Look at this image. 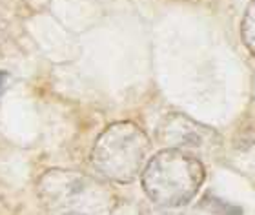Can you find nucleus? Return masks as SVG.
<instances>
[{
    "label": "nucleus",
    "mask_w": 255,
    "mask_h": 215,
    "mask_svg": "<svg viewBox=\"0 0 255 215\" xmlns=\"http://www.w3.org/2000/svg\"><path fill=\"white\" fill-rule=\"evenodd\" d=\"M9 37V22H7V16L2 9H0V51L4 48L5 40Z\"/></svg>",
    "instance_id": "nucleus-7"
},
{
    "label": "nucleus",
    "mask_w": 255,
    "mask_h": 215,
    "mask_svg": "<svg viewBox=\"0 0 255 215\" xmlns=\"http://www.w3.org/2000/svg\"><path fill=\"white\" fill-rule=\"evenodd\" d=\"M241 38L248 53L255 59V0H250L241 22Z\"/></svg>",
    "instance_id": "nucleus-5"
},
{
    "label": "nucleus",
    "mask_w": 255,
    "mask_h": 215,
    "mask_svg": "<svg viewBox=\"0 0 255 215\" xmlns=\"http://www.w3.org/2000/svg\"><path fill=\"white\" fill-rule=\"evenodd\" d=\"M5 81H7V73H5V71H0V93H2V90H4Z\"/></svg>",
    "instance_id": "nucleus-8"
},
{
    "label": "nucleus",
    "mask_w": 255,
    "mask_h": 215,
    "mask_svg": "<svg viewBox=\"0 0 255 215\" xmlns=\"http://www.w3.org/2000/svg\"><path fill=\"white\" fill-rule=\"evenodd\" d=\"M151 151V140L138 124L119 120L97 137L91 150V164L106 181L131 183L142 173Z\"/></svg>",
    "instance_id": "nucleus-3"
},
{
    "label": "nucleus",
    "mask_w": 255,
    "mask_h": 215,
    "mask_svg": "<svg viewBox=\"0 0 255 215\" xmlns=\"http://www.w3.org/2000/svg\"><path fill=\"white\" fill-rule=\"evenodd\" d=\"M37 195L48 215H112L119 203L108 183L62 168L37 179Z\"/></svg>",
    "instance_id": "nucleus-1"
},
{
    "label": "nucleus",
    "mask_w": 255,
    "mask_h": 215,
    "mask_svg": "<svg viewBox=\"0 0 255 215\" xmlns=\"http://www.w3.org/2000/svg\"><path fill=\"white\" fill-rule=\"evenodd\" d=\"M140 215H191L182 208H166V206H142L140 208Z\"/></svg>",
    "instance_id": "nucleus-6"
},
{
    "label": "nucleus",
    "mask_w": 255,
    "mask_h": 215,
    "mask_svg": "<svg viewBox=\"0 0 255 215\" xmlns=\"http://www.w3.org/2000/svg\"><path fill=\"white\" fill-rule=\"evenodd\" d=\"M206 179L201 159L177 150H160L148 159L142 173L144 194L151 205L182 208L193 201Z\"/></svg>",
    "instance_id": "nucleus-2"
},
{
    "label": "nucleus",
    "mask_w": 255,
    "mask_h": 215,
    "mask_svg": "<svg viewBox=\"0 0 255 215\" xmlns=\"http://www.w3.org/2000/svg\"><path fill=\"white\" fill-rule=\"evenodd\" d=\"M157 137L166 150H177L191 157L213 155L221 148V135L213 128L182 113H170L157 128Z\"/></svg>",
    "instance_id": "nucleus-4"
},
{
    "label": "nucleus",
    "mask_w": 255,
    "mask_h": 215,
    "mask_svg": "<svg viewBox=\"0 0 255 215\" xmlns=\"http://www.w3.org/2000/svg\"><path fill=\"white\" fill-rule=\"evenodd\" d=\"M184 2H197V0H184Z\"/></svg>",
    "instance_id": "nucleus-9"
}]
</instances>
